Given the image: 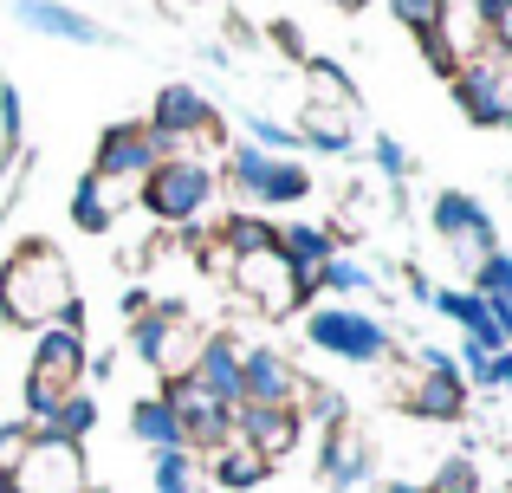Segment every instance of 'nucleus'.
Listing matches in <instances>:
<instances>
[{
  "label": "nucleus",
  "mask_w": 512,
  "mask_h": 493,
  "mask_svg": "<svg viewBox=\"0 0 512 493\" xmlns=\"http://www.w3.org/2000/svg\"><path fill=\"white\" fill-rule=\"evenodd\" d=\"M78 279H72V260H65L52 241H20L0 260V318L13 331H46V325H65L78 312Z\"/></svg>",
  "instance_id": "obj_1"
},
{
  "label": "nucleus",
  "mask_w": 512,
  "mask_h": 493,
  "mask_svg": "<svg viewBox=\"0 0 512 493\" xmlns=\"http://www.w3.org/2000/svg\"><path fill=\"white\" fill-rule=\"evenodd\" d=\"M292 137L318 156H350L357 143V85L338 59H305V98Z\"/></svg>",
  "instance_id": "obj_2"
},
{
  "label": "nucleus",
  "mask_w": 512,
  "mask_h": 493,
  "mask_svg": "<svg viewBox=\"0 0 512 493\" xmlns=\"http://www.w3.org/2000/svg\"><path fill=\"white\" fill-rule=\"evenodd\" d=\"M214 189H221L214 163H195V156H163V163L143 176L137 208H143L150 221H163V228H195V221L208 215Z\"/></svg>",
  "instance_id": "obj_3"
},
{
  "label": "nucleus",
  "mask_w": 512,
  "mask_h": 493,
  "mask_svg": "<svg viewBox=\"0 0 512 493\" xmlns=\"http://www.w3.org/2000/svg\"><path fill=\"white\" fill-rule=\"evenodd\" d=\"M305 344L325 357H344V364H389L396 357L389 325L363 305H305Z\"/></svg>",
  "instance_id": "obj_4"
},
{
  "label": "nucleus",
  "mask_w": 512,
  "mask_h": 493,
  "mask_svg": "<svg viewBox=\"0 0 512 493\" xmlns=\"http://www.w3.org/2000/svg\"><path fill=\"white\" fill-rule=\"evenodd\" d=\"M130 351H137L163 383H175V377H188V370H195L201 325L182 312V305H150L143 318H130Z\"/></svg>",
  "instance_id": "obj_5"
},
{
  "label": "nucleus",
  "mask_w": 512,
  "mask_h": 493,
  "mask_svg": "<svg viewBox=\"0 0 512 493\" xmlns=\"http://www.w3.org/2000/svg\"><path fill=\"white\" fill-rule=\"evenodd\" d=\"M428 228H435V241L448 247L454 266H467V273H480V266L500 253L493 215L480 208V195H467V189H441L435 208H428Z\"/></svg>",
  "instance_id": "obj_6"
},
{
  "label": "nucleus",
  "mask_w": 512,
  "mask_h": 493,
  "mask_svg": "<svg viewBox=\"0 0 512 493\" xmlns=\"http://www.w3.org/2000/svg\"><path fill=\"white\" fill-rule=\"evenodd\" d=\"M454 104L467 111V124L480 130H512V59L480 46L474 59H461V72L448 78Z\"/></svg>",
  "instance_id": "obj_7"
},
{
  "label": "nucleus",
  "mask_w": 512,
  "mask_h": 493,
  "mask_svg": "<svg viewBox=\"0 0 512 493\" xmlns=\"http://www.w3.org/2000/svg\"><path fill=\"white\" fill-rule=\"evenodd\" d=\"M428 370H415L409 383H396V403L409 409L415 422H461L467 416V383H461V364L448 351H422Z\"/></svg>",
  "instance_id": "obj_8"
},
{
  "label": "nucleus",
  "mask_w": 512,
  "mask_h": 493,
  "mask_svg": "<svg viewBox=\"0 0 512 493\" xmlns=\"http://www.w3.org/2000/svg\"><path fill=\"white\" fill-rule=\"evenodd\" d=\"M163 403L175 409V422H182L188 455H208V448H221L227 435H234V403H221V396H214L208 383H195V377L163 383Z\"/></svg>",
  "instance_id": "obj_9"
},
{
  "label": "nucleus",
  "mask_w": 512,
  "mask_h": 493,
  "mask_svg": "<svg viewBox=\"0 0 512 493\" xmlns=\"http://www.w3.org/2000/svg\"><path fill=\"white\" fill-rule=\"evenodd\" d=\"M234 292L253 305L260 318H286V312H299V273H292V260L279 247H266V253H247V260H234Z\"/></svg>",
  "instance_id": "obj_10"
},
{
  "label": "nucleus",
  "mask_w": 512,
  "mask_h": 493,
  "mask_svg": "<svg viewBox=\"0 0 512 493\" xmlns=\"http://www.w3.org/2000/svg\"><path fill=\"white\" fill-rule=\"evenodd\" d=\"M299 364L273 344H247L240 351V409H299Z\"/></svg>",
  "instance_id": "obj_11"
},
{
  "label": "nucleus",
  "mask_w": 512,
  "mask_h": 493,
  "mask_svg": "<svg viewBox=\"0 0 512 493\" xmlns=\"http://www.w3.org/2000/svg\"><path fill=\"white\" fill-rule=\"evenodd\" d=\"M163 163V143H156L150 124H137V117H124V124H111L98 137V156H91V176L104 182H130V189H143V176Z\"/></svg>",
  "instance_id": "obj_12"
},
{
  "label": "nucleus",
  "mask_w": 512,
  "mask_h": 493,
  "mask_svg": "<svg viewBox=\"0 0 512 493\" xmlns=\"http://www.w3.org/2000/svg\"><path fill=\"white\" fill-rule=\"evenodd\" d=\"M85 448L78 442H52V435H39L33 455H26V468L13 474L7 493H85Z\"/></svg>",
  "instance_id": "obj_13"
},
{
  "label": "nucleus",
  "mask_w": 512,
  "mask_h": 493,
  "mask_svg": "<svg viewBox=\"0 0 512 493\" xmlns=\"http://www.w3.org/2000/svg\"><path fill=\"white\" fill-rule=\"evenodd\" d=\"M85 364H91L85 331H72V325L33 331V364H26V377L52 383V390H78V383H85Z\"/></svg>",
  "instance_id": "obj_14"
},
{
  "label": "nucleus",
  "mask_w": 512,
  "mask_h": 493,
  "mask_svg": "<svg viewBox=\"0 0 512 493\" xmlns=\"http://www.w3.org/2000/svg\"><path fill=\"white\" fill-rule=\"evenodd\" d=\"M318 474H325L331 493H350L363 487L376 474V455H370V435H363V422H331L325 429V455H318Z\"/></svg>",
  "instance_id": "obj_15"
},
{
  "label": "nucleus",
  "mask_w": 512,
  "mask_h": 493,
  "mask_svg": "<svg viewBox=\"0 0 512 493\" xmlns=\"http://www.w3.org/2000/svg\"><path fill=\"white\" fill-rule=\"evenodd\" d=\"M234 435L266 461V468H279L286 455H299L305 416H299V409H234Z\"/></svg>",
  "instance_id": "obj_16"
},
{
  "label": "nucleus",
  "mask_w": 512,
  "mask_h": 493,
  "mask_svg": "<svg viewBox=\"0 0 512 493\" xmlns=\"http://www.w3.org/2000/svg\"><path fill=\"white\" fill-rule=\"evenodd\" d=\"M13 20L39 39H72V46H104V26L65 0H13Z\"/></svg>",
  "instance_id": "obj_17"
},
{
  "label": "nucleus",
  "mask_w": 512,
  "mask_h": 493,
  "mask_svg": "<svg viewBox=\"0 0 512 493\" xmlns=\"http://www.w3.org/2000/svg\"><path fill=\"white\" fill-rule=\"evenodd\" d=\"M240 351H247V338L240 331H201V351H195V370L188 377L208 383L221 403L240 409Z\"/></svg>",
  "instance_id": "obj_18"
},
{
  "label": "nucleus",
  "mask_w": 512,
  "mask_h": 493,
  "mask_svg": "<svg viewBox=\"0 0 512 493\" xmlns=\"http://www.w3.org/2000/svg\"><path fill=\"white\" fill-rule=\"evenodd\" d=\"M137 208V189L130 182H104V176H85L72 189V228L78 234H111L117 215H130Z\"/></svg>",
  "instance_id": "obj_19"
},
{
  "label": "nucleus",
  "mask_w": 512,
  "mask_h": 493,
  "mask_svg": "<svg viewBox=\"0 0 512 493\" xmlns=\"http://www.w3.org/2000/svg\"><path fill=\"white\" fill-rule=\"evenodd\" d=\"M266 474H273V468H266V461L240 442V435H227L221 448H208V455H201V481H221L227 493H253Z\"/></svg>",
  "instance_id": "obj_20"
},
{
  "label": "nucleus",
  "mask_w": 512,
  "mask_h": 493,
  "mask_svg": "<svg viewBox=\"0 0 512 493\" xmlns=\"http://www.w3.org/2000/svg\"><path fill=\"white\" fill-rule=\"evenodd\" d=\"M130 435H137L150 455H169V448H182V422H175V409L163 403V390L130 403Z\"/></svg>",
  "instance_id": "obj_21"
},
{
  "label": "nucleus",
  "mask_w": 512,
  "mask_h": 493,
  "mask_svg": "<svg viewBox=\"0 0 512 493\" xmlns=\"http://www.w3.org/2000/svg\"><path fill=\"white\" fill-rule=\"evenodd\" d=\"M279 253L292 260V273H318V266L338 253V241H331V228H318V221H292V228H279Z\"/></svg>",
  "instance_id": "obj_22"
},
{
  "label": "nucleus",
  "mask_w": 512,
  "mask_h": 493,
  "mask_svg": "<svg viewBox=\"0 0 512 493\" xmlns=\"http://www.w3.org/2000/svg\"><path fill=\"white\" fill-rule=\"evenodd\" d=\"M91 429H98V396H91V390H65L59 416H52L39 435H52V442H78V448H85V442H91Z\"/></svg>",
  "instance_id": "obj_23"
},
{
  "label": "nucleus",
  "mask_w": 512,
  "mask_h": 493,
  "mask_svg": "<svg viewBox=\"0 0 512 493\" xmlns=\"http://www.w3.org/2000/svg\"><path fill=\"white\" fill-rule=\"evenodd\" d=\"M305 195H312V169H305V163H286V156H273V169H266L260 202H253V208H299Z\"/></svg>",
  "instance_id": "obj_24"
},
{
  "label": "nucleus",
  "mask_w": 512,
  "mask_h": 493,
  "mask_svg": "<svg viewBox=\"0 0 512 493\" xmlns=\"http://www.w3.org/2000/svg\"><path fill=\"white\" fill-rule=\"evenodd\" d=\"M318 292H338V305L363 299V292H376V273L363 260H350V253H331L325 266H318Z\"/></svg>",
  "instance_id": "obj_25"
},
{
  "label": "nucleus",
  "mask_w": 512,
  "mask_h": 493,
  "mask_svg": "<svg viewBox=\"0 0 512 493\" xmlns=\"http://www.w3.org/2000/svg\"><path fill=\"white\" fill-rule=\"evenodd\" d=\"M221 241H227V253H234V260H247V253L279 247V228H273L266 215H247V208H240V215L221 221Z\"/></svg>",
  "instance_id": "obj_26"
},
{
  "label": "nucleus",
  "mask_w": 512,
  "mask_h": 493,
  "mask_svg": "<svg viewBox=\"0 0 512 493\" xmlns=\"http://www.w3.org/2000/svg\"><path fill=\"white\" fill-rule=\"evenodd\" d=\"M150 487L156 493H201V455H188V448L150 455Z\"/></svg>",
  "instance_id": "obj_27"
},
{
  "label": "nucleus",
  "mask_w": 512,
  "mask_h": 493,
  "mask_svg": "<svg viewBox=\"0 0 512 493\" xmlns=\"http://www.w3.org/2000/svg\"><path fill=\"white\" fill-rule=\"evenodd\" d=\"M266 169H273V156H266L260 143H240V150L227 156V189H234L240 202H260V182H266Z\"/></svg>",
  "instance_id": "obj_28"
},
{
  "label": "nucleus",
  "mask_w": 512,
  "mask_h": 493,
  "mask_svg": "<svg viewBox=\"0 0 512 493\" xmlns=\"http://www.w3.org/2000/svg\"><path fill=\"white\" fill-rule=\"evenodd\" d=\"M467 292H480L487 305H500V312H512V253H506V247L493 253V260L474 273V286H467Z\"/></svg>",
  "instance_id": "obj_29"
},
{
  "label": "nucleus",
  "mask_w": 512,
  "mask_h": 493,
  "mask_svg": "<svg viewBox=\"0 0 512 493\" xmlns=\"http://www.w3.org/2000/svg\"><path fill=\"white\" fill-rule=\"evenodd\" d=\"M33 442H39V435L26 429V422H0V493H7V487H13V474L26 468Z\"/></svg>",
  "instance_id": "obj_30"
},
{
  "label": "nucleus",
  "mask_w": 512,
  "mask_h": 493,
  "mask_svg": "<svg viewBox=\"0 0 512 493\" xmlns=\"http://www.w3.org/2000/svg\"><path fill=\"white\" fill-rule=\"evenodd\" d=\"M247 143H260L266 156H286V150H299L292 124H279V117H266V111H247Z\"/></svg>",
  "instance_id": "obj_31"
},
{
  "label": "nucleus",
  "mask_w": 512,
  "mask_h": 493,
  "mask_svg": "<svg viewBox=\"0 0 512 493\" xmlns=\"http://www.w3.org/2000/svg\"><path fill=\"white\" fill-rule=\"evenodd\" d=\"M428 493H480V468L474 455H448L435 468V481H428Z\"/></svg>",
  "instance_id": "obj_32"
},
{
  "label": "nucleus",
  "mask_w": 512,
  "mask_h": 493,
  "mask_svg": "<svg viewBox=\"0 0 512 493\" xmlns=\"http://www.w3.org/2000/svg\"><path fill=\"white\" fill-rule=\"evenodd\" d=\"M389 13H396L402 26H409L415 39H428V33H441V0H389Z\"/></svg>",
  "instance_id": "obj_33"
},
{
  "label": "nucleus",
  "mask_w": 512,
  "mask_h": 493,
  "mask_svg": "<svg viewBox=\"0 0 512 493\" xmlns=\"http://www.w3.org/2000/svg\"><path fill=\"white\" fill-rule=\"evenodd\" d=\"M370 156H376V176H383V182H409V169H415V156H409V150H402V143H396V137H376V143H370Z\"/></svg>",
  "instance_id": "obj_34"
},
{
  "label": "nucleus",
  "mask_w": 512,
  "mask_h": 493,
  "mask_svg": "<svg viewBox=\"0 0 512 493\" xmlns=\"http://www.w3.org/2000/svg\"><path fill=\"white\" fill-rule=\"evenodd\" d=\"M20 91H13V78H0V156L20 150Z\"/></svg>",
  "instance_id": "obj_35"
},
{
  "label": "nucleus",
  "mask_w": 512,
  "mask_h": 493,
  "mask_svg": "<svg viewBox=\"0 0 512 493\" xmlns=\"http://www.w3.org/2000/svg\"><path fill=\"white\" fill-rule=\"evenodd\" d=\"M331 7H338V13H363V7H370V0H331Z\"/></svg>",
  "instance_id": "obj_36"
},
{
  "label": "nucleus",
  "mask_w": 512,
  "mask_h": 493,
  "mask_svg": "<svg viewBox=\"0 0 512 493\" xmlns=\"http://www.w3.org/2000/svg\"><path fill=\"white\" fill-rule=\"evenodd\" d=\"M85 493H111V487H85Z\"/></svg>",
  "instance_id": "obj_37"
}]
</instances>
